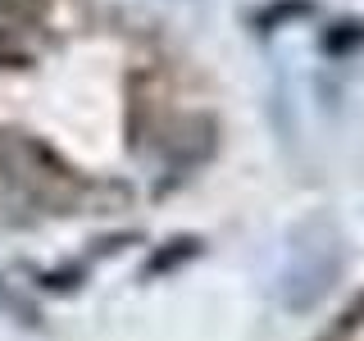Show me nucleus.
Listing matches in <instances>:
<instances>
[{"mask_svg": "<svg viewBox=\"0 0 364 341\" xmlns=\"http://www.w3.org/2000/svg\"><path fill=\"white\" fill-rule=\"evenodd\" d=\"M41 0H0V64H23L41 45Z\"/></svg>", "mask_w": 364, "mask_h": 341, "instance_id": "1", "label": "nucleus"}]
</instances>
